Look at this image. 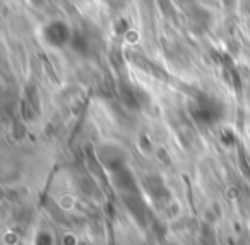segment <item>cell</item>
Here are the masks:
<instances>
[{
    "mask_svg": "<svg viewBox=\"0 0 250 245\" xmlns=\"http://www.w3.org/2000/svg\"><path fill=\"white\" fill-rule=\"evenodd\" d=\"M60 31L62 33L67 31V28L63 24H60V22H53V24H50L45 31L46 40H50V42L55 43V45H62V43L69 38V35H60Z\"/></svg>",
    "mask_w": 250,
    "mask_h": 245,
    "instance_id": "1",
    "label": "cell"
}]
</instances>
